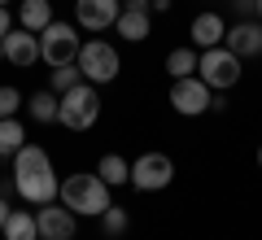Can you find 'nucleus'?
<instances>
[{"instance_id":"nucleus-1","label":"nucleus","mask_w":262,"mask_h":240,"mask_svg":"<svg viewBox=\"0 0 262 240\" xmlns=\"http://www.w3.org/2000/svg\"><path fill=\"white\" fill-rule=\"evenodd\" d=\"M57 197H61L66 210L88 214V219H101V214L114 205L110 184H105L96 170H79V175H66V179H61V192H57Z\"/></svg>"},{"instance_id":"nucleus-2","label":"nucleus","mask_w":262,"mask_h":240,"mask_svg":"<svg viewBox=\"0 0 262 240\" xmlns=\"http://www.w3.org/2000/svg\"><path fill=\"white\" fill-rule=\"evenodd\" d=\"M196 79H201L210 92H227V88L241 83V57H236L227 44L201 48V53H196Z\"/></svg>"},{"instance_id":"nucleus-3","label":"nucleus","mask_w":262,"mask_h":240,"mask_svg":"<svg viewBox=\"0 0 262 240\" xmlns=\"http://www.w3.org/2000/svg\"><path fill=\"white\" fill-rule=\"evenodd\" d=\"M96 118H101V96H96V83H75L70 92H61V114H57V122H61L66 131H88L96 127Z\"/></svg>"},{"instance_id":"nucleus-4","label":"nucleus","mask_w":262,"mask_h":240,"mask_svg":"<svg viewBox=\"0 0 262 240\" xmlns=\"http://www.w3.org/2000/svg\"><path fill=\"white\" fill-rule=\"evenodd\" d=\"M75 66L83 70V79L88 83H114L118 79V70H122V61H118V48L114 44H105V39H88L83 48H79V57H75Z\"/></svg>"},{"instance_id":"nucleus-5","label":"nucleus","mask_w":262,"mask_h":240,"mask_svg":"<svg viewBox=\"0 0 262 240\" xmlns=\"http://www.w3.org/2000/svg\"><path fill=\"white\" fill-rule=\"evenodd\" d=\"M79 48H83V39H79V31L70 27V22H48L44 31H39V57H44L48 66H66V61H75Z\"/></svg>"},{"instance_id":"nucleus-6","label":"nucleus","mask_w":262,"mask_h":240,"mask_svg":"<svg viewBox=\"0 0 262 240\" xmlns=\"http://www.w3.org/2000/svg\"><path fill=\"white\" fill-rule=\"evenodd\" d=\"M175 179V162L166 153H140L131 162V188H140V192H162L170 188Z\"/></svg>"},{"instance_id":"nucleus-7","label":"nucleus","mask_w":262,"mask_h":240,"mask_svg":"<svg viewBox=\"0 0 262 240\" xmlns=\"http://www.w3.org/2000/svg\"><path fill=\"white\" fill-rule=\"evenodd\" d=\"M170 105H175V114H184V118H201V114L214 105V96H210V88L196 79V74H188V79H175L170 83Z\"/></svg>"},{"instance_id":"nucleus-8","label":"nucleus","mask_w":262,"mask_h":240,"mask_svg":"<svg viewBox=\"0 0 262 240\" xmlns=\"http://www.w3.org/2000/svg\"><path fill=\"white\" fill-rule=\"evenodd\" d=\"M35 223H39V240H75L79 231V214L66 210L61 201L35 205Z\"/></svg>"},{"instance_id":"nucleus-9","label":"nucleus","mask_w":262,"mask_h":240,"mask_svg":"<svg viewBox=\"0 0 262 240\" xmlns=\"http://www.w3.org/2000/svg\"><path fill=\"white\" fill-rule=\"evenodd\" d=\"M0 48H5V61H9V66H18V70H31V66L39 61V35H35V31L13 27L9 35L0 39Z\"/></svg>"},{"instance_id":"nucleus-10","label":"nucleus","mask_w":262,"mask_h":240,"mask_svg":"<svg viewBox=\"0 0 262 240\" xmlns=\"http://www.w3.org/2000/svg\"><path fill=\"white\" fill-rule=\"evenodd\" d=\"M122 13V0H75V22L83 31H105Z\"/></svg>"},{"instance_id":"nucleus-11","label":"nucleus","mask_w":262,"mask_h":240,"mask_svg":"<svg viewBox=\"0 0 262 240\" xmlns=\"http://www.w3.org/2000/svg\"><path fill=\"white\" fill-rule=\"evenodd\" d=\"M223 44L232 48L241 61H245V57H262V22L258 18H241L236 27H227Z\"/></svg>"},{"instance_id":"nucleus-12","label":"nucleus","mask_w":262,"mask_h":240,"mask_svg":"<svg viewBox=\"0 0 262 240\" xmlns=\"http://www.w3.org/2000/svg\"><path fill=\"white\" fill-rule=\"evenodd\" d=\"M227 35V22L219 18V13H196L192 27H188V39H192V48H219Z\"/></svg>"},{"instance_id":"nucleus-13","label":"nucleus","mask_w":262,"mask_h":240,"mask_svg":"<svg viewBox=\"0 0 262 240\" xmlns=\"http://www.w3.org/2000/svg\"><path fill=\"white\" fill-rule=\"evenodd\" d=\"M118 35L127 39V44H144L149 39V9H136V5H127V9L118 13Z\"/></svg>"},{"instance_id":"nucleus-14","label":"nucleus","mask_w":262,"mask_h":240,"mask_svg":"<svg viewBox=\"0 0 262 240\" xmlns=\"http://www.w3.org/2000/svg\"><path fill=\"white\" fill-rule=\"evenodd\" d=\"M48 22H53V0H22V9H18V27L22 31H44Z\"/></svg>"},{"instance_id":"nucleus-15","label":"nucleus","mask_w":262,"mask_h":240,"mask_svg":"<svg viewBox=\"0 0 262 240\" xmlns=\"http://www.w3.org/2000/svg\"><path fill=\"white\" fill-rule=\"evenodd\" d=\"M96 175H101L110 188L131 184V166H127V157H118V153H105L101 162H96Z\"/></svg>"},{"instance_id":"nucleus-16","label":"nucleus","mask_w":262,"mask_h":240,"mask_svg":"<svg viewBox=\"0 0 262 240\" xmlns=\"http://www.w3.org/2000/svg\"><path fill=\"white\" fill-rule=\"evenodd\" d=\"M0 236H5V240H39V223H35V214H27V210H13Z\"/></svg>"},{"instance_id":"nucleus-17","label":"nucleus","mask_w":262,"mask_h":240,"mask_svg":"<svg viewBox=\"0 0 262 240\" xmlns=\"http://www.w3.org/2000/svg\"><path fill=\"white\" fill-rule=\"evenodd\" d=\"M27 114H31L35 122H57V114H61V96L44 88V92H35V96L27 101Z\"/></svg>"},{"instance_id":"nucleus-18","label":"nucleus","mask_w":262,"mask_h":240,"mask_svg":"<svg viewBox=\"0 0 262 240\" xmlns=\"http://www.w3.org/2000/svg\"><path fill=\"white\" fill-rule=\"evenodd\" d=\"M27 144V127L18 118H0V157H13Z\"/></svg>"},{"instance_id":"nucleus-19","label":"nucleus","mask_w":262,"mask_h":240,"mask_svg":"<svg viewBox=\"0 0 262 240\" xmlns=\"http://www.w3.org/2000/svg\"><path fill=\"white\" fill-rule=\"evenodd\" d=\"M75 83H83V70H79L75 61H66V66H53V74H48V92H70Z\"/></svg>"},{"instance_id":"nucleus-20","label":"nucleus","mask_w":262,"mask_h":240,"mask_svg":"<svg viewBox=\"0 0 262 240\" xmlns=\"http://www.w3.org/2000/svg\"><path fill=\"white\" fill-rule=\"evenodd\" d=\"M166 74H170V79H188V74H196V48H175V53H166Z\"/></svg>"},{"instance_id":"nucleus-21","label":"nucleus","mask_w":262,"mask_h":240,"mask_svg":"<svg viewBox=\"0 0 262 240\" xmlns=\"http://www.w3.org/2000/svg\"><path fill=\"white\" fill-rule=\"evenodd\" d=\"M127 227H131V210H122V205H110V210L101 214V231L105 236H127Z\"/></svg>"},{"instance_id":"nucleus-22","label":"nucleus","mask_w":262,"mask_h":240,"mask_svg":"<svg viewBox=\"0 0 262 240\" xmlns=\"http://www.w3.org/2000/svg\"><path fill=\"white\" fill-rule=\"evenodd\" d=\"M18 110H22V92L18 88H0V118H18Z\"/></svg>"},{"instance_id":"nucleus-23","label":"nucleus","mask_w":262,"mask_h":240,"mask_svg":"<svg viewBox=\"0 0 262 240\" xmlns=\"http://www.w3.org/2000/svg\"><path fill=\"white\" fill-rule=\"evenodd\" d=\"M13 31V13H9V5H0V39Z\"/></svg>"},{"instance_id":"nucleus-24","label":"nucleus","mask_w":262,"mask_h":240,"mask_svg":"<svg viewBox=\"0 0 262 240\" xmlns=\"http://www.w3.org/2000/svg\"><path fill=\"white\" fill-rule=\"evenodd\" d=\"M9 214H13V205L5 201V197H0V231H5V223H9Z\"/></svg>"},{"instance_id":"nucleus-25","label":"nucleus","mask_w":262,"mask_h":240,"mask_svg":"<svg viewBox=\"0 0 262 240\" xmlns=\"http://www.w3.org/2000/svg\"><path fill=\"white\" fill-rule=\"evenodd\" d=\"M232 5H236V13H253L258 9V0H232Z\"/></svg>"},{"instance_id":"nucleus-26","label":"nucleus","mask_w":262,"mask_h":240,"mask_svg":"<svg viewBox=\"0 0 262 240\" xmlns=\"http://www.w3.org/2000/svg\"><path fill=\"white\" fill-rule=\"evenodd\" d=\"M149 9H158V13H166V9H170V0H149Z\"/></svg>"},{"instance_id":"nucleus-27","label":"nucleus","mask_w":262,"mask_h":240,"mask_svg":"<svg viewBox=\"0 0 262 240\" xmlns=\"http://www.w3.org/2000/svg\"><path fill=\"white\" fill-rule=\"evenodd\" d=\"M253 18H258V22H262V0H258V9H253Z\"/></svg>"},{"instance_id":"nucleus-28","label":"nucleus","mask_w":262,"mask_h":240,"mask_svg":"<svg viewBox=\"0 0 262 240\" xmlns=\"http://www.w3.org/2000/svg\"><path fill=\"white\" fill-rule=\"evenodd\" d=\"M258 170H262V144H258Z\"/></svg>"},{"instance_id":"nucleus-29","label":"nucleus","mask_w":262,"mask_h":240,"mask_svg":"<svg viewBox=\"0 0 262 240\" xmlns=\"http://www.w3.org/2000/svg\"><path fill=\"white\" fill-rule=\"evenodd\" d=\"M0 61H5V48H0Z\"/></svg>"},{"instance_id":"nucleus-30","label":"nucleus","mask_w":262,"mask_h":240,"mask_svg":"<svg viewBox=\"0 0 262 240\" xmlns=\"http://www.w3.org/2000/svg\"><path fill=\"white\" fill-rule=\"evenodd\" d=\"M0 5H9V0H0Z\"/></svg>"},{"instance_id":"nucleus-31","label":"nucleus","mask_w":262,"mask_h":240,"mask_svg":"<svg viewBox=\"0 0 262 240\" xmlns=\"http://www.w3.org/2000/svg\"><path fill=\"white\" fill-rule=\"evenodd\" d=\"M122 5H127V0H122Z\"/></svg>"}]
</instances>
